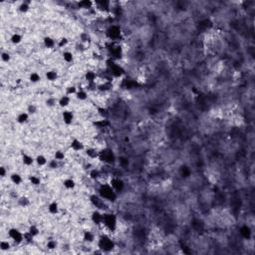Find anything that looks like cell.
<instances>
[{"label":"cell","mask_w":255,"mask_h":255,"mask_svg":"<svg viewBox=\"0 0 255 255\" xmlns=\"http://www.w3.org/2000/svg\"><path fill=\"white\" fill-rule=\"evenodd\" d=\"M99 159L106 162V164H112V162H114L116 157H115V155L112 150L110 149H105L103 151L100 152V155H99Z\"/></svg>","instance_id":"8992f818"},{"label":"cell","mask_w":255,"mask_h":255,"mask_svg":"<svg viewBox=\"0 0 255 255\" xmlns=\"http://www.w3.org/2000/svg\"><path fill=\"white\" fill-rule=\"evenodd\" d=\"M107 36H108L112 42H117L122 36V30L117 25H112L107 30Z\"/></svg>","instance_id":"5b68a950"},{"label":"cell","mask_w":255,"mask_h":255,"mask_svg":"<svg viewBox=\"0 0 255 255\" xmlns=\"http://www.w3.org/2000/svg\"><path fill=\"white\" fill-rule=\"evenodd\" d=\"M98 245H99V248L102 249L103 251L109 252V251H111L112 249L115 247V243H114V241L112 240L110 237H108V236H102L99 239Z\"/></svg>","instance_id":"277c9868"},{"label":"cell","mask_w":255,"mask_h":255,"mask_svg":"<svg viewBox=\"0 0 255 255\" xmlns=\"http://www.w3.org/2000/svg\"><path fill=\"white\" fill-rule=\"evenodd\" d=\"M70 147H71V150H72L73 152H80L86 150L83 142L81 140H79V139H77V137H74V139L71 141Z\"/></svg>","instance_id":"9c48e42d"},{"label":"cell","mask_w":255,"mask_h":255,"mask_svg":"<svg viewBox=\"0 0 255 255\" xmlns=\"http://www.w3.org/2000/svg\"><path fill=\"white\" fill-rule=\"evenodd\" d=\"M68 44V40L67 38H61L60 40H58V42H57V45L59 46L60 48H63L65 47L66 45Z\"/></svg>","instance_id":"f35d334b"},{"label":"cell","mask_w":255,"mask_h":255,"mask_svg":"<svg viewBox=\"0 0 255 255\" xmlns=\"http://www.w3.org/2000/svg\"><path fill=\"white\" fill-rule=\"evenodd\" d=\"M6 173H7V171L6 169H5V166H1L0 167V176H1V177H5L6 176Z\"/></svg>","instance_id":"b9f144b4"},{"label":"cell","mask_w":255,"mask_h":255,"mask_svg":"<svg viewBox=\"0 0 255 255\" xmlns=\"http://www.w3.org/2000/svg\"><path fill=\"white\" fill-rule=\"evenodd\" d=\"M10 247H11V245H10V242L8 240H1V242H0V249H1L2 251H7L10 249Z\"/></svg>","instance_id":"d6a6232c"},{"label":"cell","mask_w":255,"mask_h":255,"mask_svg":"<svg viewBox=\"0 0 255 255\" xmlns=\"http://www.w3.org/2000/svg\"><path fill=\"white\" fill-rule=\"evenodd\" d=\"M46 103H47V106H49V107H53L54 105H56V104L58 103V101H56V100L53 99V98H50V99L47 100V102H46Z\"/></svg>","instance_id":"ab89813d"},{"label":"cell","mask_w":255,"mask_h":255,"mask_svg":"<svg viewBox=\"0 0 255 255\" xmlns=\"http://www.w3.org/2000/svg\"><path fill=\"white\" fill-rule=\"evenodd\" d=\"M63 60L65 61L66 63H71V62H73V60H74V55L72 52H70V51H65V52H63Z\"/></svg>","instance_id":"d4e9b609"},{"label":"cell","mask_w":255,"mask_h":255,"mask_svg":"<svg viewBox=\"0 0 255 255\" xmlns=\"http://www.w3.org/2000/svg\"><path fill=\"white\" fill-rule=\"evenodd\" d=\"M83 239H84V241L91 243L95 240V234L90 230H86L83 234Z\"/></svg>","instance_id":"603a6c76"},{"label":"cell","mask_w":255,"mask_h":255,"mask_svg":"<svg viewBox=\"0 0 255 255\" xmlns=\"http://www.w3.org/2000/svg\"><path fill=\"white\" fill-rule=\"evenodd\" d=\"M8 237L16 244L24 242V232L20 231L17 228H10L8 230Z\"/></svg>","instance_id":"3957f363"},{"label":"cell","mask_w":255,"mask_h":255,"mask_svg":"<svg viewBox=\"0 0 255 255\" xmlns=\"http://www.w3.org/2000/svg\"><path fill=\"white\" fill-rule=\"evenodd\" d=\"M79 5V7L81 8H86V9H88V8H92L91 6L92 5H94V2H90V1H81L78 3Z\"/></svg>","instance_id":"d590c367"},{"label":"cell","mask_w":255,"mask_h":255,"mask_svg":"<svg viewBox=\"0 0 255 255\" xmlns=\"http://www.w3.org/2000/svg\"><path fill=\"white\" fill-rule=\"evenodd\" d=\"M48 212L51 215H57L60 211V207L57 201H51L48 204Z\"/></svg>","instance_id":"4fadbf2b"},{"label":"cell","mask_w":255,"mask_h":255,"mask_svg":"<svg viewBox=\"0 0 255 255\" xmlns=\"http://www.w3.org/2000/svg\"><path fill=\"white\" fill-rule=\"evenodd\" d=\"M108 70L109 72L112 76H114V77H121L122 75L124 74V69L123 67L120 65V64H117V63H111L109 64L108 66Z\"/></svg>","instance_id":"52a82bcc"},{"label":"cell","mask_w":255,"mask_h":255,"mask_svg":"<svg viewBox=\"0 0 255 255\" xmlns=\"http://www.w3.org/2000/svg\"><path fill=\"white\" fill-rule=\"evenodd\" d=\"M76 98L80 101H86L88 99V93H87V90L85 89H78L77 94L75 95Z\"/></svg>","instance_id":"cb8c5ba5"},{"label":"cell","mask_w":255,"mask_h":255,"mask_svg":"<svg viewBox=\"0 0 255 255\" xmlns=\"http://www.w3.org/2000/svg\"><path fill=\"white\" fill-rule=\"evenodd\" d=\"M102 176V173L99 170H97V169H93L91 171H90V177H91V180H98L99 178H101Z\"/></svg>","instance_id":"83f0119b"},{"label":"cell","mask_w":255,"mask_h":255,"mask_svg":"<svg viewBox=\"0 0 255 255\" xmlns=\"http://www.w3.org/2000/svg\"><path fill=\"white\" fill-rule=\"evenodd\" d=\"M27 113L29 115H34V114H36V112H37V107L35 106L34 104H30L28 107H27Z\"/></svg>","instance_id":"8d00e7d4"},{"label":"cell","mask_w":255,"mask_h":255,"mask_svg":"<svg viewBox=\"0 0 255 255\" xmlns=\"http://www.w3.org/2000/svg\"><path fill=\"white\" fill-rule=\"evenodd\" d=\"M56 246H57V243H56V241H54V240H50L47 243V247L49 249H54V248H56Z\"/></svg>","instance_id":"60d3db41"},{"label":"cell","mask_w":255,"mask_h":255,"mask_svg":"<svg viewBox=\"0 0 255 255\" xmlns=\"http://www.w3.org/2000/svg\"><path fill=\"white\" fill-rule=\"evenodd\" d=\"M102 225L106 227L109 231H115L117 226H118V219H117V216L112 212H104Z\"/></svg>","instance_id":"7a4b0ae2"},{"label":"cell","mask_w":255,"mask_h":255,"mask_svg":"<svg viewBox=\"0 0 255 255\" xmlns=\"http://www.w3.org/2000/svg\"><path fill=\"white\" fill-rule=\"evenodd\" d=\"M65 157H66V155H65V152L63 151H56L55 152V154H54V159L55 160H57L58 161H63L65 160Z\"/></svg>","instance_id":"f546056e"},{"label":"cell","mask_w":255,"mask_h":255,"mask_svg":"<svg viewBox=\"0 0 255 255\" xmlns=\"http://www.w3.org/2000/svg\"><path fill=\"white\" fill-rule=\"evenodd\" d=\"M29 180H30V182H31V185H39L40 183H41V180H40V177L37 176H30Z\"/></svg>","instance_id":"e575fe53"},{"label":"cell","mask_w":255,"mask_h":255,"mask_svg":"<svg viewBox=\"0 0 255 255\" xmlns=\"http://www.w3.org/2000/svg\"><path fill=\"white\" fill-rule=\"evenodd\" d=\"M77 92H78V89L76 86H69L66 88V95H68L70 97L75 96L76 94H77Z\"/></svg>","instance_id":"4dcf8cb0"},{"label":"cell","mask_w":255,"mask_h":255,"mask_svg":"<svg viewBox=\"0 0 255 255\" xmlns=\"http://www.w3.org/2000/svg\"><path fill=\"white\" fill-rule=\"evenodd\" d=\"M98 191L99 195L105 201H115L118 197V193L114 190V188L110 185V183H103Z\"/></svg>","instance_id":"6da1fadb"},{"label":"cell","mask_w":255,"mask_h":255,"mask_svg":"<svg viewBox=\"0 0 255 255\" xmlns=\"http://www.w3.org/2000/svg\"><path fill=\"white\" fill-rule=\"evenodd\" d=\"M27 231H29L35 238H36L37 236H39V234H40V228L37 225H35V224H32V225L29 226Z\"/></svg>","instance_id":"484cf974"},{"label":"cell","mask_w":255,"mask_h":255,"mask_svg":"<svg viewBox=\"0 0 255 255\" xmlns=\"http://www.w3.org/2000/svg\"><path fill=\"white\" fill-rule=\"evenodd\" d=\"M43 44L46 48H48V49H52L54 48L56 45H57V42L55 41V40L53 38H51V37H45L44 40H43Z\"/></svg>","instance_id":"44dd1931"},{"label":"cell","mask_w":255,"mask_h":255,"mask_svg":"<svg viewBox=\"0 0 255 255\" xmlns=\"http://www.w3.org/2000/svg\"><path fill=\"white\" fill-rule=\"evenodd\" d=\"M84 77L88 84H95L97 82V79H98V75L95 71H87Z\"/></svg>","instance_id":"7c38bea8"},{"label":"cell","mask_w":255,"mask_h":255,"mask_svg":"<svg viewBox=\"0 0 255 255\" xmlns=\"http://www.w3.org/2000/svg\"><path fill=\"white\" fill-rule=\"evenodd\" d=\"M22 35L21 34H19V33H14L11 35V37H10V42H11L12 44L14 45H18L22 42Z\"/></svg>","instance_id":"7402d4cb"},{"label":"cell","mask_w":255,"mask_h":255,"mask_svg":"<svg viewBox=\"0 0 255 255\" xmlns=\"http://www.w3.org/2000/svg\"><path fill=\"white\" fill-rule=\"evenodd\" d=\"M18 203H19V205H21L22 207H26L30 204V200L26 196H21L18 200Z\"/></svg>","instance_id":"1f68e13d"},{"label":"cell","mask_w":255,"mask_h":255,"mask_svg":"<svg viewBox=\"0 0 255 255\" xmlns=\"http://www.w3.org/2000/svg\"><path fill=\"white\" fill-rule=\"evenodd\" d=\"M10 180H11L12 183H14V185H21L22 181H23V178L22 176L19 175V173L17 172H13L10 175Z\"/></svg>","instance_id":"d6986e66"},{"label":"cell","mask_w":255,"mask_h":255,"mask_svg":"<svg viewBox=\"0 0 255 255\" xmlns=\"http://www.w3.org/2000/svg\"><path fill=\"white\" fill-rule=\"evenodd\" d=\"M63 186L66 188V190H74L75 186H76V182H75V180H73V178L68 177V178H66V180H64Z\"/></svg>","instance_id":"ffe728a7"},{"label":"cell","mask_w":255,"mask_h":255,"mask_svg":"<svg viewBox=\"0 0 255 255\" xmlns=\"http://www.w3.org/2000/svg\"><path fill=\"white\" fill-rule=\"evenodd\" d=\"M110 185L114 188V190L118 193V192H121L123 191L124 187H125V183L124 181L121 180L120 177H113L112 180H110Z\"/></svg>","instance_id":"ba28073f"},{"label":"cell","mask_w":255,"mask_h":255,"mask_svg":"<svg viewBox=\"0 0 255 255\" xmlns=\"http://www.w3.org/2000/svg\"><path fill=\"white\" fill-rule=\"evenodd\" d=\"M71 103V97L68 96V95H63V96H61L59 100H58V105L61 107V108H67V107H69Z\"/></svg>","instance_id":"5bb4252c"},{"label":"cell","mask_w":255,"mask_h":255,"mask_svg":"<svg viewBox=\"0 0 255 255\" xmlns=\"http://www.w3.org/2000/svg\"><path fill=\"white\" fill-rule=\"evenodd\" d=\"M22 162L24 166H31L35 164V159L32 156H30L28 154H23L22 155Z\"/></svg>","instance_id":"e0dca14e"},{"label":"cell","mask_w":255,"mask_h":255,"mask_svg":"<svg viewBox=\"0 0 255 255\" xmlns=\"http://www.w3.org/2000/svg\"><path fill=\"white\" fill-rule=\"evenodd\" d=\"M29 79L32 83H37V82H39L40 80H41V76H40L37 72H33V73L30 74Z\"/></svg>","instance_id":"836d02e7"},{"label":"cell","mask_w":255,"mask_h":255,"mask_svg":"<svg viewBox=\"0 0 255 255\" xmlns=\"http://www.w3.org/2000/svg\"><path fill=\"white\" fill-rule=\"evenodd\" d=\"M48 162H49V160L44 155H38L35 157V164L38 166H48Z\"/></svg>","instance_id":"2e32d148"},{"label":"cell","mask_w":255,"mask_h":255,"mask_svg":"<svg viewBox=\"0 0 255 255\" xmlns=\"http://www.w3.org/2000/svg\"><path fill=\"white\" fill-rule=\"evenodd\" d=\"M29 114L27 113V112H21V113H19L17 115V118H16V121H17V123L18 124H25V123H27L28 120H29Z\"/></svg>","instance_id":"ac0fdd59"},{"label":"cell","mask_w":255,"mask_h":255,"mask_svg":"<svg viewBox=\"0 0 255 255\" xmlns=\"http://www.w3.org/2000/svg\"><path fill=\"white\" fill-rule=\"evenodd\" d=\"M91 220L93 221L94 224L96 225H102V222H103V212H101L99 209H96L93 211L91 215Z\"/></svg>","instance_id":"30bf717a"},{"label":"cell","mask_w":255,"mask_h":255,"mask_svg":"<svg viewBox=\"0 0 255 255\" xmlns=\"http://www.w3.org/2000/svg\"><path fill=\"white\" fill-rule=\"evenodd\" d=\"M10 59H11V56H10V54L8 52H2L1 53V60H2V62L4 63H8Z\"/></svg>","instance_id":"74e56055"},{"label":"cell","mask_w":255,"mask_h":255,"mask_svg":"<svg viewBox=\"0 0 255 255\" xmlns=\"http://www.w3.org/2000/svg\"><path fill=\"white\" fill-rule=\"evenodd\" d=\"M58 78V74L56 71L52 70V71H48L47 73H46V79L50 82H53V81H56Z\"/></svg>","instance_id":"4316f807"},{"label":"cell","mask_w":255,"mask_h":255,"mask_svg":"<svg viewBox=\"0 0 255 255\" xmlns=\"http://www.w3.org/2000/svg\"><path fill=\"white\" fill-rule=\"evenodd\" d=\"M86 152V155L87 156L89 157L91 160H94V159H99V155H100V152L96 149V147H88V149L85 150Z\"/></svg>","instance_id":"9a60e30c"},{"label":"cell","mask_w":255,"mask_h":255,"mask_svg":"<svg viewBox=\"0 0 255 255\" xmlns=\"http://www.w3.org/2000/svg\"><path fill=\"white\" fill-rule=\"evenodd\" d=\"M62 120L65 125H71L74 121V114L73 112L69 110H65L62 113Z\"/></svg>","instance_id":"8fae6325"},{"label":"cell","mask_w":255,"mask_h":255,"mask_svg":"<svg viewBox=\"0 0 255 255\" xmlns=\"http://www.w3.org/2000/svg\"><path fill=\"white\" fill-rule=\"evenodd\" d=\"M18 10L21 13H27L30 10V2H26V1L22 2L21 4L19 5Z\"/></svg>","instance_id":"f1b7e54d"}]
</instances>
